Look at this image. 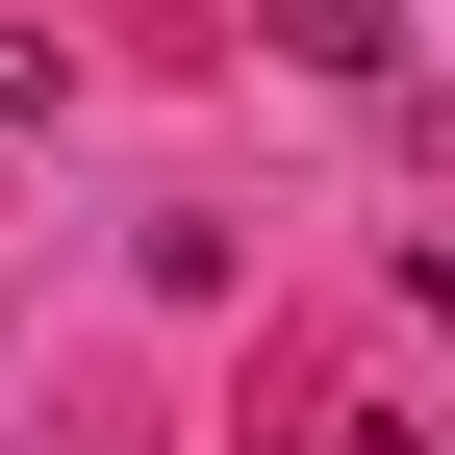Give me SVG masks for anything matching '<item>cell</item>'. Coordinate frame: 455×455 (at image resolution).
Returning <instances> with one entry per match:
<instances>
[{
    "instance_id": "obj_1",
    "label": "cell",
    "mask_w": 455,
    "mask_h": 455,
    "mask_svg": "<svg viewBox=\"0 0 455 455\" xmlns=\"http://www.w3.org/2000/svg\"><path fill=\"white\" fill-rule=\"evenodd\" d=\"M0 127H51V51H26V26H0Z\"/></svg>"
}]
</instances>
